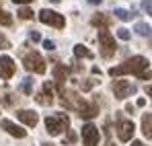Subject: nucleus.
<instances>
[{
  "instance_id": "1",
  "label": "nucleus",
  "mask_w": 152,
  "mask_h": 146,
  "mask_svg": "<svg viewBox=\"0 0 152 146\" xmlns=\"http://www.w3.org/2000/svg\"><path fill=\"white\" fill-rule=\"evenodd\" d=\"M148 68V60L144 58V56H134V58H129V60H126L124 64H119V66H113L111 70H109V74L111 76H124V74H138L144 72Z\"/></svg>"
},
{
  "instance_id": "2",
  "label": "nucleus",
  "mask_w": 152,
  "mask_h": 146,
  "mask_svg": "<svg viewBox=\"0 0 152 146\" xmlns=\"http://www.w3.org/2000/svg\"><path fill=\"white\" fill-rule=\"evenodd\" d=\"M70 125V120L66 113H56V115H48L45 117V128L50 136H60L66 128Z\"/></svg>"
},
{
  "instance_id": "3",
  "label": "nucleus",
  "mask_w": 152,
  "mask_h": 146,
  "mask_svg": "<svg viewBox=\"0 0 152 146\" xmlns=\"http://www.w3.org/2000/svg\"><path fill=\"white\" fill-rule=\"evenodd\" d=\"M23 64H25V68L29 72L33 74H43L45 72V60L41 58V54H37V51H29L23 56Z\"/></svg>"
},
{
  "instance_id": "4",
  "label": "nucleus",
  "mask_w": 152,
  "mask_h": 146,
  "mask_svg": "<svg viewBox=\"0 0 152 146\" xmlns=\"http://www.w3.org/2000/svg\"><path fill=\"white\" fill-rule=\"evenodd\" d=\"M99 48H101V54L103 58H111V56H115V37L107 31V29H99Z\"/></svg>"
},
{
  "instance_id": "5",
  "label": "nucleus",
  "mask_w": 152,
  "mask_h": 146,
  "mask_svg": "<svg viewBox=\"0 0 152 146\" xmlns=\"http://www.w3.org/2000/svg\"><path fill=\"white\" fill-rule=\"evenodd\" d=\"M39 21H41L43 25L56 27V29H64V27H66V19H64V15L53 12V10H50V8L39 10Z\"/></svg>"
},
{
  "instance_id": "6",
  "label": "nucleus",
  "mask_w": 152,
  "mask_h": 146,
  "mask_svg": "<svg viewBox=\"0 0 152 146\" xmlns=\"http://www.w3.org/2000/svg\"><path fill=\"white\" fill-rule=\"evenodd\" d=\"M62 97H64V105H66L68 109L82 111V109H84V105H86V101L80 97L78 93H74V91H64V93H62Z\"/></svg>"
},
{
  "instance_id": "7",
  "label": "nucleus",
  "mask_w": 152,
  "mask_h": 146,
  "mask_svg": "<svg viewBox=\"0 0 152 146\" xmlns=\"http://www.w3.org/2000/svg\"><path fill=\"white\" fill-rule=\"evenodd\" d=\"M134 132H136V125L132 120H119L117 123V138L121 142H129L134 138Z\"/></svg>"
},
{
  "instance_id": "8",
  "label": "nucleus",
  "mask_w": 152,
  "mask_h": 146,
  "mask_svg": "<svg viewBox=\"0 0 152 146\" xmlns=\"http://www.w3.org/2000/svg\"><path fill=\"white\" fill-rule=\"evenodd\" d=\"M99 128L97 125H93V123H86V125H82V142L84 146H97L99 144Z\"/></svg>"
},
{
  "instance_id": "9",
  "label": "nucleus",
  "mask_w": 152,
  "mask_h": 146,
  "mask_svg": "<svg viewBox=\"0 0 152 146\" xmlns=\"http://www.w3.org/2000/svg\"><path fill=\"white\" fill-rule=\"evenodd\" d=\"M113 93H115V99H126L136 93V87L127 80H115L113 82Z\"/></svg>"
},
{
  "instance_id": "10",
  "label": "nucleus",
  "mask_w": 152,
  "mask_h": 146,
  "mask_svg": "<svg viewBox=\"0 0 152 146\" xmlns=\"http://www.w3.org/2000/svg\"><path fill=\"white\" fill-rule=\"evenodd\" d=\"M15 70H17L15 60H12V58H8V56H2V58H0V78H4V80L12 78Z\"/></svg>"
},
{
  "instance_id": "11",
  "label": "nucleus",
  "mask_w": 152,
  "mask_h": 146,
  "mask_svg": "<svg viewBox=\"0 0 152 146\" xmlns=\"http://www.w3.org/2000/svg\"><path fill=\"white\" fill-rule=\"evenodd\" d=\"M0 128L2 130H6L10 136H15V138H25L27 136V130H23L21 125H17L15 122H10V120H0Z\"/></svg>"
},
{
  "instance_id": "12",
  "label": "nucleus",
  "mask_w": 152,
  "mask_h": 146,
  "mask_svg": "<svg viewBox=\"0 0 152 146\" xmlns=\"http://www.w3.org/2000/svg\"><path fill=\"white\" fill-rule=\"evenodd\" d=\"M17 117L25 123V125H29V128H35L37 122H39V115H37L35 111H31V109H21V111H17Z\"/></svg>"
},
{
  "instance_id": "13",
  "label": "nucleus",
  "mask_w": 152,
  "mask_h": 146,
  "mask_svg": "<svg viewBox=\"0 0 152 146\" xmlns=\"http://www.w3.org/2000/svg\"><path fill=\"white\" fill-rule=\"evenodd\" d=\"M66 76H68V68L64 66V64H58L56 68H53V78H56V84H58V93L62 95L64 93V80H66Z\"/></svg>"
},
{
  "instance_id": "14",
  "label": "nucleus",
  "mask_w": 152,
  "mask_h": 146,
  "mask_svg": "<svg viewBox=\"0 0 152 146\" xmlns=\"http://www.w3.org/2000/svg\"><path fill=\"white\" fill-rule=\"evenodd\" d=\"M97 113H99V107H97V103H86V105H84V109H82L78 115H80L82 120H93Z\"/></svg>"
},
{
  "instance_id": "15",
  "label": "nucleus",
  "mask_w": 152,
  "mask_h": 146,
  "mask_svg": "<svg viewBox=\"0 0 152 146\" xmlns=\"http://www.w3.org/2000/svg\"><path fill=\"white\" fill-rule=\"evenodd\" d=\"M142 132L146 138L152 140V113H144L142 115Z\"/></svg>"
},
{
  "instance_id": "16",
  "label": "nucleus",
  "mask_w": 152,
  "mask_h": 146,
  "mask_svg": "<svg viewBox=\"0 0 152 146\" xmlns=\"http://www.w3.org/2000/svg\"><path fill=\"white\" fill-rule=\"evenodd\" d=\"M91 23L95 25V27H103V29H107L113 21H111V17H107V15H95V17L91 19Z\"/></svg>"
},
{
  "instance_id": "17",
  "label": "nucleus",
  "mask_w": 152,
  "mask_h": 146,
  "mask_svg": "<svg viewBox=\"0 0 152 146\" xmlns=\"http://www.w3.org/2000/svg\"><path fill=\"white\" fill-rule=\"evenodd\" d=\"M74 56L76 58H93V51L86 48V45L78 43V45H74Z\"/></svg>"
},
{
  "instance_id": "18",
  "label": "nucleus",
  "mask_w": 152,
  "mask_h": 146,
  "mask_svg": "<svg viewBox=\"0 0 152 146\" xmlns=\"http://www.w3.org/2000/svg\"><path fill=\"white\" fill-rule=\"evenodd\" d=\"M136 31L142 35V37H150L152 35V27L146 23H136Z\"/></svg>"
},
{
  "instance_id": "19",
  "label": "nucleus",
  "mask_w": 152,
  "mask_h": 146,
  "mask_svg": "<svg viewBox=\"0 0 152 146\" xmlns=\"http://www.w3.org/2000/svg\"><path fill=\"white\" fill-rule=\"evenodd\" d=\"M115 17H117L119 21H129V19H132V15L127 12L126 8H115Z\"/></svg>"
},
{
  "instance_id": "20",
  "label": "nucleus",
  "mask_w": 152,
  "mask_h": 146,
  "mask_svg": "<svg viewBox=\"0 0 152 146\" xmlns=\"http://www.w3.org/2000/svg\"><path fill=\"white\" fill-rule=\"evenodd\" d=\"M0 25H12V17H10V12L2 10V8H0Z\"/></svg>"
},
{
  "instance_id": "21",
  "label": "nucleus",
  "mask_w": 152,
  "mask_h": 146,
  "mask_svg": "<svg viewBox=\"0 0 152 146\" xmlns=\"http://www.w3.org/2000/svg\"><path fill=\"white\" fill-rule=\"evenodd\" d=\"M117 37H119L121 41H127V39L132 37V35H129V29H126V27H119V29H117Z\"/></svg>"
},
{
  "instance_id": "22",
  "label": "nucleus",
  "mask_w": 152,
  "mask_h": 146,
  "mask_svg": "<svg viewBox=\"0 0 152 146\" xmlns=\"http://www.w3.org/2000/svg\"><path fill=\"white\" fill-rule=\"evenodd\" d=\"M23 93H27V95L33 93V80H31V78H25V80H23Z\"/></svg>"
},
{
  "instance_id": "23",
  "label": "nucleus",
  "mask_w": 152,
  "mask_h": 146,
  "mask_svg": "<svg viewBox=\"0 0 152 146\" xmlns=\"http://www.w3.org/2000/svg\"><path fill=\"white\" fill-rule=\"evenodd\" d=\"M19 17H21V19H31V17H33V12H31L29 8H25V6H23V8L19 10Z\"/></svg>"
},
{
  "instance_id": "24",
  "label": "nucleus",
  "mask_w": 152,
  "mask_h": 146,
  "mask_svg": "<svg viewBox=\"0 0 152 146\" xmlns=\"http://www.w3.org/2000/svg\"><path fill=\"white\" fill-rule=\"evenodd\" d=\"M142 8L152 17V2H150V0H144V2H142Z\"/></svg>"
},
{
  "instance_id": "25",
  "label": "nucleus",
  "mask_w": 152,
  "mask_h": 146,
  "mask_svg": "<svg viewBox=\"0 0 152 146\" xmlns=\"http://www.w3.org/2000/svg\"><path fill=\"white\" fill-rule=\"evenodd\" d=\"M138 78H142V80H150V78H152V72H150V70H144V72L138 74Z\"/></svg>"
},
{
  "instance_id": "26",
  "label": "nucleus",
  "mask_w": 152,
  "mask_h": 146,
  "mask_svg": "<svg viewBox=\"0 0 152 146\" xmlns=\"http://www.w3.org/2000/svg\"><path fill=\"white\" fill-rule=\"evenodd\" d=\"M43 48L48 49V51H51V49H56V43L50 41V39H45V41H43Z\"/></svg>"
},
{
  "instance_id": "27",
  "label": "nucleus",
  "mask_w": 152,
  "mask_h": 146,
  "mask_svg": "<svg viewBox=\"0 0 152 146\" xmlns=\"http://www.w3.org/2000/svg\"><path fill=\"white\" fill-rule=\"evenodd\" d=\"M29 37H31L33 41H41V35H39L37 31H31V33H29Z\"/></svg>"
},
{
  "instance_id": "28",
  "label": "nucleus",
  "mask_w": 152,
  "mask_h": 146,
  "mask_svg": "<svg viewBox=\"0 0 152 146\" xmlns=\"http://www.w3.org/2000/svg\"><path fill=\"white\" fill-rule=\"evenodd\" d=\"M0 45H2L4 49H6V48H10V43H8V39H6L4 35H0Z\"/></svg>"
},
{
  "instance_id": "29",
  "label": "nucleus",
  "mask_w": 152,
  "mask_h": 146,
  "mask_svg": "<svg viewBox=\"0 0 152 146\" xmlns=\"http://www.w3.org/2000/svg\"><path fill=\"white\" fill-rule=\"evenodd\" d=\"M136 105H138V107H144V105H146V99H138V103H136Z\"/></svg>"
},
{
  "instance_id": "30",
  "label": "nucleus",
  "mask_w": 152,
  "mask_h": 146,
  "mask_svg": "<svg viewBox=\"0 0 152 146\" xmlns=\"http://www.w3.org/2000/svg\"><path fill=\"white\" fill-rule=\"evenodd\" d=\"M146 95L152 99V84H148V87H146Z\"/></svg>"
},
{
  "instance_id": "31",
  "label": "nucleus",
  "mask_w": 152,
  "mask_h": 146,
  "mask_svg": "<svg viewBox=\"0 0 152 146\" xmlns=\"http://www.w3.org/2000/svg\"><path fill=\"white\" fill-rule=\"evenodd\" d=\"M15 4H27V2H33V0H12Z\"/></svg>"
},
{
  "instance_id": "32",
  "label": "nucleus",
  "mask_w": 152,
  "mask_h": 146,
  "mask_svg": "<svg viewBox=\"0 0 152 146\" xmlns=\"http://www.w3.org/2000/svg\"><path fill=\"white\" fill-rule=\"evenodd\" d=\"M74 140H76V136L72 134V132H70V134H68V142H74Z\"/></svg>"
},
{
  "instance_id": "33",
  "label": "nucleus",
  "mask_w": 152,
  "mask_h": 146,
  "mask_svg": "<svg viewBox=\"0 0 152 146\" xmlns=\"http://www.w3.org/2000/svg\"><path fill=\"white\" fill-rule=\"evenodd\" d=\"M132 146H146V144H144V142H140V140H134V144H132Z\"/></svg>"
},
{
  "instance_id": "34",
  "label": "nucleus",
  "mask_w": 152,
  "mask_h": 146,
  "mask_svg": "<svg viewBox=\"0 0 152 146\" xmlns=\"http://www.w3.org/2000/svg\"><path fill=\"white\" fill-rule=\"evenodd\" d=\"M91 4H101V0H88Z\"/></svg>"
},
{
  "instance_id": "35",
  "label": "nucleus",
  "mask_w": 152,
  "mask_h": 146,
  "mask_svg": "<svg viewBox=\"0 0 152 146\" xmlns=\"http://www.w3.org/2000/svg\"><path fill=\"white\" fill-rule=\"evenodd\" d=\"M50 2H53V4H58V2H60V0H50Z\"/></svg>"
},
{
  "instance_id": "36",
  "label": "nucleus",
  "mask_w": 152,
  "mask_h": 146,
  "mask_svg": "<svg viewBox=\"0 0 152 146\" xmlns=\"http://www.w3.org/2000/svg\"><path fill=\"white\" fill-rule=\"evenodd\" d=\"M41 146H51V144H41Z\"/></svg>"
}]
</instances>
